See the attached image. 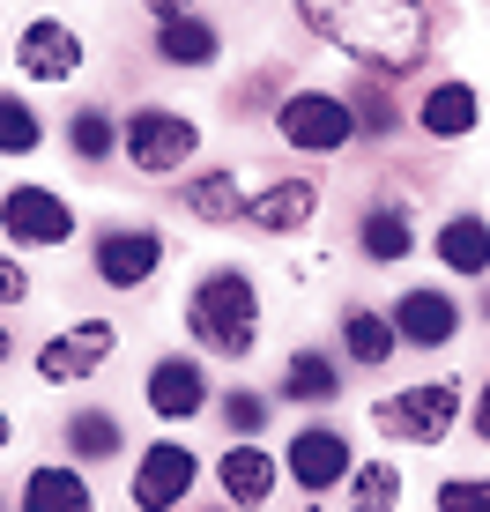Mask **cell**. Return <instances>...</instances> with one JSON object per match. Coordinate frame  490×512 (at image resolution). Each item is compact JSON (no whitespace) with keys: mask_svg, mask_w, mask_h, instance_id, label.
Wrapping results in <instances>:
<instances>
[{"mask_svg":"<svg viewBox=\"0 0 490 512\" xmlns=\"http://www.w3.org/2000/svg\"><path fill=\"white\" fill-rule=\"evenodd\" d=\"M297 23L327 38L342 60L372 75H416L431 60V8L424 0H290Z\"/></svg>","mask_w":490,"mask_h":512,"instance_id":"obj_1","label":"cell"},{"mask_svg":"<svg viewBox=\"0 0 490 512\" xmlns=\"http://www.w3.org/2000/svg\"><path fill=\"white\" fill-rule=\"evenodd\" d=\"M186 334L208 349V357H253L260 342V290L245 268H216L194 282L186 297Z\"/></svg>","mask_w":490,"mask_h":512,"instance_id":"obj_2","label":"cell"},{"mask_svg":"<svg viewBox=\"0 0 490 512\" xmlns=\"http://www.w3.org/2000/svg\"><path fill=\"white\" fill-rule=\"evenodd\" d=\"M119 149H127V164L142 171V179H171V171L194 164L201 127L186 112H171V104H142V112H127V127H119Z\"/></svg>","mask_w":490,"mask_h":512,"instance_id":"obj_3","label":"cell"},{"mask_svg":"<svg viewBox=\"0 0 490 512\" xmlns=\"http://www.w3.org/2000/svg\"><path fill=\"white\" fill-rule=\"evenodd\" d=\"M453 416H461V386L453 379H431V386H401V394H387L372 409V423L387 438H401V446H439V438L453 431Z\"/></svg>","mask_w":490,"mask_h":512,"instance_id":"obj_4","label":"cell"},{"mask_svg":"<svg viewBox=\"0 0 490 512\" xmlns=\"http://www.w3.org/2000/svg\"><path fill=\"white\" fill-rule=\"evenodd\" d=\"M275 134L305 156H335V149H349L357 119H349V97H335V90H290L275 104Z\"/></svg>","mask_w":490,"mask_h":512,"instance_id":"obj_5","label":"cell"},{"mask_svg":"<svg viewBox=\"0 0 490 512\" xmlns=\"http://www.w3.org/2000/svg\"><path fill=\"white\" fill-rule=\"evenodd\" d=\"M0 231H8V245L45 253V245L75 238V208H67V193H52V186H8L0 193Z\"/></svg>","mask_w":490,"mask_h":512,"instance_id":"obj_6","label":"cell"},{"mask_svg":"<svg viewBox=\"0 0 490 512\" xmlns=\"http://www.w3.org/2000/svg\"><path fill=\"white\" fill-rule=\"evenodd\" d=\"M112 320H82V327H67V334H52V342L38 349V379L45 386H75V379H90L112 364Z\"/></svg>","mask_w":490,"mask_h":512,"instance_id":"obj_7","label":"cell"},{"mask_svg":"<svg viewBox=\"0 0 490 512\" xmlns=\"http://www.w3.org/2000/svg\"><path fill=\"white\" fill-rule=\"evenodd\" d=\"M312 216H320V186L312 179H268L245 193V231H260V238H297Z\"/></svg>","mask_w":490,"mask_h":512,"instance_id":"obj_8","label":"cell"},{"mask_svg":"<svg viewBox=\"0 0 490 512\" xmlns=\"http://www.w3.org/2000/svg\"><path fill=\"white\" fill-rule=\"evenodd\" d=\"M15 67H23V82H67L82 67V30L60 23V15L23 23V38H15Z\"/></svg>","mask_w":490,"mask_h":512,"instance_id":"obj_9","label":"cell"},{"mask_svg":"<svg viewBox=\"0 0 490 512\" xmlns=\"http://www.w3.org/2000/svg\"><path fill=\"white\" fill-rule=\"evenodd\" d=\"M156 268H164V238H156L149 223H119V231L97 238V275L112 282V290H142Z\"/></svg>","mask_w":490,"mask_h":512,"instance_id":"obj_10","label":"cell"},{"mask_svg":"<svg viewBox=\"0 0 490 512\" xmlns=\"http://www.w3.org/2000/svg\"><path fill=\"white\" fill-rule=\"evenodd\" d=\"M194 453L179 446V438H156V446L142 453V468H134V505L142 512H171L186 505V490H194Z\"/></svg>","mask_w":490,"mask_h":512,"instance_id":"obj_11","label":"cell"},{"mask_svg":"<svg viewBox=\"0 0 490 512\" xmlns=\"http://www.w3.org/2000/svg\"><path fill=\"white\" fill-rule=\"evenodd\" d=\"M349 438L342 431H327V423H312V431H297L290 438V475L305 483V498L312 490H335V483H349Z\"/></svg>","mask_w":490,"mask_h":512,"instance_id":"obj_12","label":"cell"},{"mask_svg":"<svg viewBox=\"0 0 490 512\" xmlns=\"http://www.w3.org/2000/svg\"><path fill=\"white\" fill-rule=\"evenodd\" d=\"M416 127H424L431 141H461V134H476V127H483V97H476V82H431L424 104H416Z\"/></svg>","mask_w":490,"mask_h":512,"instance_id":"obj_13","label":"cell"},{"mask_svg":"<svg viewBox=\"0 0 490 512\" xmlns=\"http://www.w3.org/2000/svg\"><path fill=\"white\" fill-rule=\"evenodd\" d=\"M394 334H401V342H416V349H446L453 334H461V312H453L446 290H401Z\"/></svg>","mask_w":490,"mask_h":512,"instance_id":"obj_14","label":"cell"},{"mask_svg":"<svg viewBox=\"0 0 490 512\" xmlns=\"http://www.w3.org/2000/svg\"><path fill=\"white\" fill-rule=\"evenodd\" d=\"M186 216L194 223H245V186H238V171H223V164H208V171H186Z\"/></svg>","mask_w":490,"mask_h":512,"instance_id":"obj_15","label":"cell"},{"mask_svg":"<svg viewBox=\"0 0 490 512\" xmlns=\"http://www.w3.org/2000/svg\"><path fill=\"white\" fill-rule=\"evenodd\" d=\"M201 401H208V379H201V364H194V357H164V364L149 372V409L164 416V423L201 416Z\"/></svg>","mask_w":490,"mask_h":512,"instance_id":"obj_16","label":"cell"},{"mask_svg":"<svg viewBox=\"0 0 490 512\" xmlns=\"http://www.w3.org/2000/svg\"><path fill=\"white\" fill-rule=\"evenodd\" d=\"M216 475H223V498L231 505H268V490H275V461L260 446H245V438L216 461Z\"/></svg>","mask_w":490,"mask_h":512,"instance_id":"obj_17","label":"cell"},{"mask_svg":"<svg viewBox=\"0 0 490 512\" xmlns=\"http://www.w3.org/2000/svg\"><path fill=\"white\" fill-rule=\"evenodd\" d=\"M357 245H364V260H409L416 253V223L401 216L394 201H379V208L357 216Z\"/></svg>","mask_w":490,"mask_h":512,"instance_id":"obj_18","label":"cell"},{"mask_svg":"<svg viewBox=\"0 0 490 512\" xmlns=\"http://www.w3.org/2000/svg\"><path fill=\"white\" fill-rule=\"evenodd\" d=\"M439 260L453 275H490V223L483 216H446L439 223Z\"/></svg>","mask_w":490,"mask_h":512,"instance_id":"obj_19","label":"cell"},{"mask_svg":"<svg viewBox=\"0 0 490 512\" xmlns=\"http://www.w3.org/2000/svg\"><path fill=\"white\" fill-rule=\"evenodd\" d=\"M216 23H201V15H179V23L156 30V60L164 67H216Z\"/></svg>","mask_w":490,"mask_h":512,"instance_id":"obj_20","label":"cell"},{"mask_svg":"<svg viewBox=\"0 0 490 512\" xmlns=\"http://www.w3.org/2000/svg\"><path fill=\"white\" fill-rule=\"evenodd\" d=\"M23 512H90V483L75 468H30Z\"/></svg>","mask_w":490,"mask_h":512,"instance_id":"obj_21","label":"cell"},{"mask_svg":"<svg viewBox=\"0 0 490 512\" xmlns=\"http://www.w3.org/2000/svg\"><path fill=\"white\" fill-rule=\"evenodd\" d=\"M342 349L364 364V372H372V364H387L394 349H401V334H394V320H379V312L357 305V312H342Z\"/></svg>","mask_w":490,"mask_h":512,"instance_id":"obj_22","label":"cell"},{"mask_svg":"<svg viewBox=\"0 0 490 512\" xmlns=\"http://www.w3.org/2000/svg\"><path fill=\"white\" fill-rule=\"evenodd\" d=\"M67 149H75L82 164H104V156L119 149V119L104 112V104H82V112L67 119Z\"/></svg>","mask_w":490,"mask_h":512,"instance_id":"obj_23","label":"cell"},{"mask_svg":"<svg viewBox=\"0 0 490 512\" xmlns=\"http://www.w3.org/2000/svg\"><path fill=\"white\" fill-rule=\"evenodd\" d=\"M283 394H290V401H335V394H342V372L320 357V349H297L290 372H283Z\"/></svg>","mask_w":490,"mask_h":512,"instance_id":"obj_24","label":"cell"},{"mask_svg":"<svg viewBox=\"0 0 490 512\" xmlns=\"http://www.w3.org/2000/svg\"><path fill=\"white\" fill-rule=\"evenodd\" d=\"M394 505H401V468L387 461L349 468V512H394Z\"/></svg>","mask_w":490,"mask_h":512,"instance_id":"obj_25","label":"cell"},{"mask_svg":"<svg viewBox=\"0 0 490 512\" xmlns=\"http://www.w3.org/2000/svg\"><path fill=\"white\" fill-rule=\"evenodd\" d=\"M67 446H75L82 461H112L119 453V423L104 409H82V416H67Z\"/></svg>","mask_w":490,"mask_h":512,"instance_id":"obj_26","label":"cell"},{"mask_svg":"<svg viewBox=\"0 0 490 512\" xmlns=\"http://www.w3.org/2000/svg\"><path fill=\"white\" fill-rule=\"evenodd\" d=\"M38 141H45L38 112H30L23 97H8V90H0V156H30Z\"/></svg>","mask_w":490,"mask_h":512,"instance_id":"obj_27","label":"cell"},{"mask_svg":"<svg viewBox=\"0 0 490 512\" xmlns=\"http://www.w3.org/2000/svg\"><path fill=\"white\" fill-rule=\"evenodd\" d=\"M349 119H357L364 134H394L401 127V112H394V97L379 90V82H357V90H349Z\"/></svg>","mask_w":490,"mask_h":512,"instance_id":"obj_28","label":"cell"},{"mask_svg":"<svg viewBox=\"0 0 490 512\" xmlns=\"http://www.w3.org/2000/svg\"><path fill=\"white\" fill-rule=\"evenodd\" d=\"M223 423H231L238 438H253L260 423H268V401H260V394H245V386H238V394H223Z\"/></svg>","mask_w":490,"mask_h":512,"instance_id":"obj_29","label":"cell"},{"mask_svg":"<svg viewBox=\"0 0 490 512\" xmlns=\"http://www.w3.org/2000/svg\"><path fill=\"white\" fill-rule=\"evenodd\" d=\"M439 512H490V483H468V475H453L439 490Z\"/></svg>","mask_w":490,"mask_h":512,"instance_id":"obj_30","label":"cell"},{"mask_svg":"<svg viewBox=\"0 0 490 512\" xmlns=\"http://www.w3.org/2000/svg\"><path fill=\"white\" fill-rule=\"evenodd\" d=\"M30 297V275H23V260L15 253H0V305H23Z\"/></svg>","mask_w":490,"mask_h":512,"instance_id":"obj_31","label":"cell"},{"mask_svg":"<svg viewBox=\"0 0 490 512\" xmlns=\"http://www.w3.org/2000/svg\"><path fill=\"white\" fill-rule=\"evenodd\" d=\"M142 8L156 15V30H164V23H179V15H194V8H186V0H142Z\"/></svg>","mask_w":490,"mask_h":512,"instance_id":"obj_32","label":"cell"},{"mask_svg":"<svg viewBox=\"0 0 490 512\" xmlns=\"http://www.w3.org/2000/svg\"><path fill=\"white\" fill-rule=\"evenodd\" d=\"M476 438L490 446V379H483V401H476Z\"/></svg>","mask_w":490,"mask_h":512,"instance_id":"obj_33","label":"cell"},{"mask_svg":"<svg viewBox=\"0 0 490 512\" xmlns=\"http://www.w3.org/2000/svg\"><path fill=\"white\" fill-rule=\"evenodd\" d=\"M8 431H15V423H8V409H0V446H8Z\"/></svg>","mask_w":490,"mask_h":512,"instance_id":"obj_34","label":"cell"},{"mask_svg":"<svg viewBox=\"0 0 490 512\" xmlns=\"http://www.w3.org/2000/svg\"><path fill=\"white\" fill-rule=\"evenodd\" d=\"M8 349H15V342H8V327H0V364H8Z\"/></svg>","mask_w":490,"mask_h":512,"instance_id":"obj_35","label":"cell"}]
</instances>
